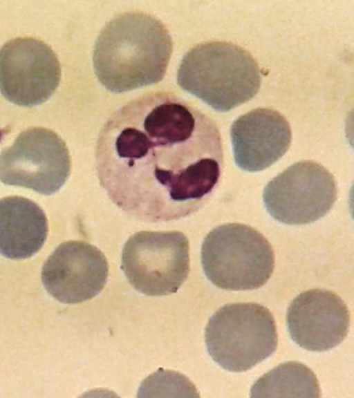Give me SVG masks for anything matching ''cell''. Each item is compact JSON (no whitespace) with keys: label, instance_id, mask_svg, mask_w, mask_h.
I'll use <instances>...</instances> for the list:
<instances>
[{"label":"cell","instance_id":"1","mask_svg":"<svg viewBox=\"0 0 354 398\" xmlns=\"http://www.w3.org/2000/svg\"><path fill=\"white\" fill-rule=\"evenodd\" d=\"M95 158L110 200L147 222L177 220L198 211L223 168L215 122L167 91L145 94L113 113L99 133Z\"/></svg>","mask_w":354,"mask_h":398},{"label":"cell","instance_id":"2","mask_svg":"<svg viewBox=\"0 0 354 398\" xmlns=\"http://www.w3.org/2000/svg\"><path fill=\"white\" fill-rule=\"evenodd\" d=\"M173 50L168 30L142 12L120 13L101 30L93 49V68L107 90L121 93L160 82Z\"/></svg>","mask_w":354,"mask_h":398},{"label":"cell","instance_id":"3","mask_svg":"<svg viewBox=\"0 0 354 398\" xmlns=\"http://www.w3.org/2000/svg\"><path fill=\"white\" fill-rule=\"evenodd\" d=\"M261 82L259 65L252 55L227 41L195 46L183 56L177 71V83L182 89L220 112L250 100Z\"/></svg>","mask_w":354,"mask_h":398},{"label":"cell","instance_id":"4","mask_svg":"<svg viewBox=\"0 0 354 398\" xmlns=\"http://www.w3.org/2000/svg\"><path fill=\"white\" fill-rule=\"evenodd\" d=\"M201 263L216 287L233 291L262 287L274 268L272 247L265 236L246 225L227 223L204 238Z\"/></svg>","mask_w":354,"mask_h":398},{"label":"cell","instance_id":"5","mask_svg":"<svg viewBox=\"0 0 354 398\" xmlns=\"http://www.w3.org/2000/svg\"><path fill=\"white\" fill-rule=\"evenodd\" d=\"M205 337L212 359L234 372L247 371L270 357L278 341L273 316L255 303L221 307L209 320Z\"/></svg>","mask_w":354,"mask_h":398},{"label":"cell","instance_id":"6","mask_svg":"<svg viewBox=\"0 0 354 398\" xmlns=\"http://www.w3.org/2000/svg\"><path fill=\"white\" fill-rule=\"evenodd\" d=\"M121 268L129 283L145 295L175 293L189 272L188 240L178 231H139L124 246Z\"/></svg>","mask_w":354,"mask_h":398},{"label":"cell","instance_id":"7","mask_svg":"<svg viewBox=\"0 0 354 398\" xmlns=\"http://www.w3.org/2000/svg\"><path fill=\"white\" fill-rule=\"evenodd\" d=\"M70 171L71 159L65 142L47 129L26 130L0 153V181L43 195L58 191Z\"/></svg>","mask_w":354,"mask_h":398},{"label":"cell","instance_id":"8","mask_svg":"<svg viewBox=\"0 0 354 398\" xmlns=\"http://www.w3.org/2000/svg\"><path fill=\"white\" fill-rule=\"evenodd\" d=\"M337 198L333 176L313 161L296 162L270 180L263 192L270 215L280 222L305 225L324 216Z\"/></svg>","mask_w":354,"mask_h":398},{"label":"cell","instance_id":"9","mask_svg":"<svg viewBox=\"0 0 354 398\" xmlns=\"http://www.w3.org/2000/svg\"><path fill=\"white\" fill-rule=\"evenodd\" d=\"M60 78L56 55L40 40L15 38L0 49V92L16 105L30 107L45 102Z\"/></svg>","mask_w":354,"mask_h":398},{"label":"cell","instance_id":"10","mask_svg":"<svg viewBox=\"0 0 354 398\" xmlns=\"http://www.w3.org/2000/svg\"><path fill=\"white\" fill-rule=\"evenodd\" d=\"M109 272L106 258L95 246L81 240L61 244L48 257L41 272L45 289L64 303H78L97 295Z\"/></svg>","mask_w":354,"mask_h":398},{"label":"cell","instance_id":"11","mask_svg":"<svg viewBox=\"0 0 354 398\" xmlns=\"http://www.w3.org/2000/svg\"><path fill=\"white\" fill-rule=\"evenodd\" d=\"M286 323L292 340L301 348L324 352L338 345L346 337L350 314L335 293L312 289L299 294L290 303Z\"/></svg>","mask_w":354,"mask_h":398},{"label":"cell","instance_id":"12","mask_svg":"<svg viewBox=\"0 0 354 398\" xmlns=\"http://www.w3.org/2000/svg\"><path fill=\"white\" fill-rule=\"evenodd\" d=\"M230 138L236 164L242 170L255 172L268 168L286 153L292 133L280 113L257 108L233 122Z\"/></svg>","mask_w":354,"mask_h":398},{"label":"cell","instance_id":"13","mask_svg":"<svg viewBox=\"0 0 354 398\" xmlns=\"http://www.w3.org/2000/svg\"><path fill=\"white\" fill-rule=\"evenodd\" d=\"M48 234V222L41 208L20 196L0 200V254L24 259L36 254Z\"/></svg>","mask_w":354,"mask_h":398},{"label":"cell","instance_id":"14","mask_svg":"<svg viewBox=\"0 0 354 398\" xmlns=\"http://www.w3.org/2000/svg\"><path fill=\"white\" fill-rule=\"evenodd\" d=\"M250 397H319L320 389L313 372L298 361L279 365L252 386Z\"/></svg>","mask_w":354,"mask_h":398}]
</instances>
